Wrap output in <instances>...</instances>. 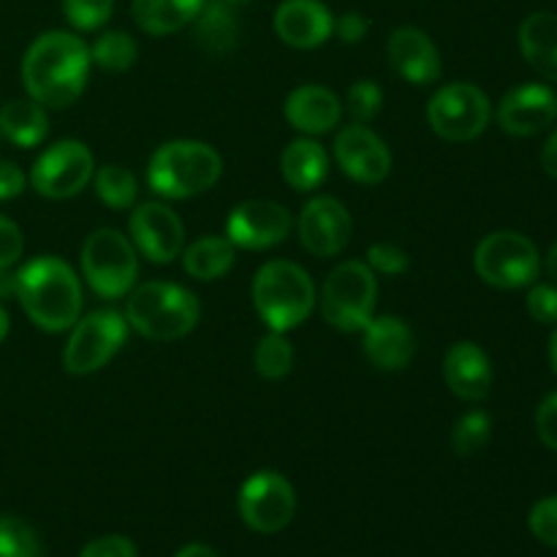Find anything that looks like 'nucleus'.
Returning a JSON list of instances; mask_svg holds the SVG:
<instances>
[{
  "mask_svg": "<svg viewBox=\"0 0 557 557\" xmlns=\"http://www.w3.org/2000/svg\"><path fill=\"white\" fill-rule=\"evenodd\" d=\"M199 299L177 283L150 281L131 288L125 321L147 341L172 343L190 335L199 324Z\"/></svg>",
  "mask_w": 557,
  "mask_h": 557,
  "instance_id": "obj_3",
  "label": "nucleus"
},
{
  "mask_svg": "<svg viewBox=\"0 0 557 557\" xmlns=\"http://www.w3.org/2000/svg\"><path fill=\"white\" fill-rule=\"evenodd\" d=\"M253 368L261 379L281 381L292 373L294 368V346L286 332H272L259 341L253 351Z\"/></svg>",
  "mask_w": 557,
  "mask_h": 557,
  "instance_id": "obj_31",
  "label": "nucleus"
},
{
  "mask_svg": "<svg viewBox=\"0 0 557 557\" xmlns=\"http://www.w3.org/2000/svg\"><path fill=\"white\" fill-rule=\"evenodd\" d=\"M493 103L482 87L471 82H451L441 87L428 103V123L441 139L471 141L487 131Z\"/></svg>",
  "mask_w": 557,
  "mask_h": 557,
  "instance_id": "obj_9",
  "label": "nucleus"
},
{
  "mask_svg": "<svg viewBox=\"0 0 557 557\" xmlns=\"http://www.w3.org/2000/svg\"><path fill=\"white\" fill-rule=\"evenodd\" d=\"M294 218L283 205L270 199H250L234 207L226 221V237L234 248L267 250L292 234Z\"/></svg>",
  "mask_w": 557,
  "mask_h": 557,
  "instance_id": "obj_14",
  "label": "nucleus"
},
{
  "mask_svg": "<svg viewBox=\"0 0 557 557\" xmlns=\"http://www.w3.org/2000/svg\"><path fill=\"white\" fill-rule=\"evenodd\" d=\"M223 3H228V5H248L250 0H223Z\"/></svg>",
  "mask_w": 557,
  "mask_h": 557,
  "instance_id": "obj_50",
  "label": "nucleus"
},
{
  "mask_svg": "<svg viewBox=\"0 0 557 557\" xmlns=\"http://www.w3.org/2000/svg\"><path fill=\"white\" fill-rule=\"evenodd\" d=\"M281 172L294 190H315L330 174V156L313 139H294L281 156Z\"/></svg>",
  "mask_w": 557,
  "mask_h": 557,
  "instance_id": "obj_24",
  "label": "nucleus"
},
{
  "mask_svg": "<svg viewBox=\"0 0 557 557\" xmlns=\"http://www.w3.org/2000/svg\"><path fill=\"white\" fill-rule=\"evenodd\" d=\"M362 351L379 370H403L411 364L417 354V337L413 330L397 315H379L364 326Z\"/></svg>",
  "mask_w": 557,
  "mask_h": 557,
  "instance_id": "obj_20",
  "label": "nucleus"
},
{
  "mask_svg": "<svg viewBox=\"0 0 557 557\" xmlns=\"http://www.w3.org/2000/svg\"><path fill=\"white\" fill-rule=\"evenodd\" d=\"M5 335H9V313H5L3 305H0V343L5 341Z\"/></svg>",
  "mask_w": 557,
  "mask_h": 557,
  "instance_id": "obj_49",
  "label": "nucleus"
},
{
  "mask_svg": "<svg viewBox=\"0 0 557 557\" xmlns=\"http://www.w3.org/2000/svg\"><path fill=\"white\" fill-rule=\"evenodd\" d=\"M549 364H553V370L557 375V324L553 330V337H549Z\"/></svg>",
  "mask_w": 557,
  "mask_h": 557,
  "instance_id": "obj_48",
  "label": "nucleus"
},
{
  "mask_svg": "<svg viewBox=\"0 0 557 557\" xmlns=\"http://www.w3.org/2000/svg\"><path fill=\"white\" fill-rule=\"evenodd\" d=\"M381 107H384V90L373 79H359L348 87L346 109L357 125L373 123L379 117Z\"/></svg>",
  "mask_w": 557,
  "mask_h": 557,
  "instance_id": "obj_34",
  "label": "nucleus"
},
{
  "mask_svg": "<svg viewBox=\"0 0 557 557\" xmlns=\"http://www.w3.org/2000/svg\"><path fill=\"white\" fill-rule=\"evenodd\" d=\"M528 313L539 324H557V286L555 283H539L528 292Z\"/></svg>",
  "mask_w": 557,
  "mask_h": 557,
  "instance_id": "obj_38",
  "label": "nucleus"
},
{
  "mask_svg": "<svg viewBox=\"0 0 557 557\" xmlns=\"http://www.w3.org/2000/svg\"><path fill=\"white\" fill-rule=\"evenodd\" d=\"M253 308L272 332H292L310 319L315 308V286L294 261H267L253 277Z\"/></svg>",
  "mask_w": 557,
  "mask_h": 557,
  "instance_id": "obj_5",
  "label": "nucleus"
},
{
  "mask_svg": "<svg viewBox=\"0 0 557 557\" xmlns=\"http://www.w3.org/2000/svg\"><path fill=\"white\" fill-rule=\"evenodd\" d=\"M498 125L511 136H536L557 120V92L547 85H522L498 103Z\"/></svg>",
  "mask_w": 557,
  "mask_h": 557,
  "instance_id": "obj_17",
  "label": "nucleus"
},
{
  "mask_svg": "<svg viewBox=\"0 0 557 557\" xmlns=\"http://www.w3.org/2000/svg\"><path fill=\"white\" fill-rule=\"evenodd\" d=\"M335 161L343 172L362 185H379L392 172V152L386 141L368 125H348L335 136Z\"/></svg>",
  "mask_w": 557,
  "mask_h": 557,
  "instance_id": "obj_16",
  "label": "nucleus"
},
{
  "mask_svg": "<svg viewBox=\"0 0 557 557\" xmlns=\"http://www.w3.org/2000/svg\"><path fill=\"white\" fill-rule=\"evenodd\" d=\"M207 0H134V20L150 36H169L196 20Z\"/></svg>",
  "mask_w": 557,
  "mask_h": 557,
  "instance_id": "obj_26",
  "label": "nucleus"
},
{
  "mask_svg": "<svg viewBox=\"0 0 557 557\" xmlns=\"http://www.w3.org/2000/svg\"><path fill=\"white\" fill-rule=\"evenodd\" d=\"M444 381L460 400L482 403L493 389V364L476 343L460 341L446 351Z\"/></svg>",
  "mask_w": 557,
  "mask_h": 557,
  "instance_id": "obj_21",
  "label": "nucleus"
},
{
  "mask_svg": "<svg viewBox=\"0 0 557 557\" xmlns=\"http://www.w3.org/2000/svg\"><path fill=\"white\" fill-rule=\"evenodd\" d=\"M493 438V419L484 411H471L462 419H457V424L451 428L449 444L455 449V455L471 457L479 455L484 446Z\"/></svg>",
  "mask_w": 557,
  "mask_h": 557,
  "instance_id": "obj_32",
  "label": "nucleus"
},
{
  "mask_svg": "<svg viewBox=\"0 0 557 557\" xmlns=\"http://www.w3.org/2000/svg\"><path fill=\"white\" fill-rule=\"evenodd\" d=\"M351 215L346 205L332 196H315L302 207L297 221L299 243L319 259H332L351 239Z\"/></svg>",
  "mask_w": 557,
  "mask_h": 557,
  "instance_id": "obj_15",
  "label": "nucleus"
},
{
  "mask_svg": "<svg viewBox=\"0 0 557 557\" xmlns=\"http://www.w3.org/2000/svg\"><path fill=\"white\" fill-rule=\"evenodd\" d=\"M79 557H136V547L125 536H101L87 544Z\"/></svg>",
  "mask_w": 557,
  "mask_h": 557,
  "instance_id": "obj_41",
  "label": "nucleus"
},
{
  "mask_svg": "<svg viewBox=\"0 0 557 557\" xmlns=\"http://www.w3.org/2000/svg\"><path fill=\"white\" fill-rule=\"evenodd\" d=\"M343 117V103L330 87L302 85L286 98V120L302 134H330Z\"/></svg>",
  "mask_w": 557,
  "mask_h": 557,
  "instance_id": "obj_22",
  "label": "nucleus"
},
{
  "mask_svg": "<svg viewBox=\"0 0 557 557\" xmlns=\"http://www.w3.org/2000/svg\"><path fill=\"white\" fill-rule=\"evenodd\" d=\"M22 250H25L22 228L11 218L0 215V270H11L22 259Z\"/></svg>",
  "mask_w": 557,
  "mask_h": 557,
  "instance_id": "obj_39",
  "label": "nucleus"
},
{
  "mask_svg": "<svg viewBox=\"0 0 557 557\" xmlns=\"http://www.w3.org/2000/svg\"><path fill=\"white\" fill-rule=\"evenodd\" d=\"M136 58H139V47L123 30H107L90 47V63L109 74H123L136 63Z\"/></svg>",
  "mask_w": 557,
  "mask_h": 557,
  "instance_id": "obj_30",
  "label": "nucleus"
},
{
  "mask_svg": "<svg viewBox=\"0 0 557 557\" xmlns=\"http://www.w3.org/2000/svg\"><path fill=\"white\" fill-rule=\"evenodd\" d=\"M547 275L553 277V283L557 286V243L549 248V253H547Z\"/></svg>",
  "mask_w": 557,
  "mask_h": 557,
  "instance_id": "obj_47",
  "label": "nucleus"
},
{
  "mask_svg": "<svg viewBox=\"0 0 557 557\" xmlns=\"http://www.w3.org/2000/svg\"><path fill=\"white\" fill-rule=\"evenodd\" d=\"M536 433L547 449L557 451V392L544 397L536 411Z\"/></svg>",
  "mask_w": 557,
  "mask_h": 557,
  "instance_id": "obj_40",
  "label": "nucleus"
},
{
  "mask_svg": "<svg viewBox=\"0 0 557 557\" xmlns=\"http://www.w3.org/2000/svg\"><path fill=\"white\" fill-rule=\"evenodd\" d=\"M0 134L16 147H36L47 139L49 120L47 112L33 98H16L0 107Z\"/></svg>",
  "mask_w": 557,
  "mask_h": 557,
  "instance_id": "obj_25",
  "label": "nucleus"
},
{
  "mask_svg": "<svg viewBox=\"0 0 557 557\" xmlns=\"http://www.w3.org/2000/svg\"><path fill=\"white\" fill-rule=\"evenodd\" d=\"M528 528L547 547L557 549V495L542 498L528 515Z\"/></svg>",
  "mask_w": 557,
  "mask_h": 557,
  "instance_id": "obj_36",
  "label": "nucleus"
},
{
  "mask_svg": "<svg viewBox=\"0 0 557 557\" xmlns=\"http://www.w3.org/2000/svg\"><path fill=\"white\" fill-rule=\"evenodd\" d=\"M473 267L484 283L511 292V288H525L536 283L542 272V256L525 234L493 232L479 243Z\"/></svg>",
  "mask_w": 557,
  "mask_h": 557,
  "instance_id": "obj_8",
  "label": "nucleus"
},
{
  "mask_svg": "<svg viewBox=\"0 0 557 557\" xmlns=\"http://www.w3.org/2000/svg\"><path fill=\"white\" fill-rule=\"evenodd\" d=\"M92 185H96V196L112 210H128L134 207L136 196H139V183L134 174L117 163H107V166L96 169L92 174Z\"/></svg>",
  "mask_w": 557,
  "mask_h": 557,
  "instance_id": "obj_29",
  "label": "nucleus"
},
{
  "mask_svg": "<svg viewBox=\"0 0 557 557\" xmlns=\"http://www.w3.org/2000/svg\"><path fill=\"white\" fill-rule=\"evenodd\" d=\"M16 297V272L0 270V299Z\"/></svg>",
  "mask_w": 557,
  "mask_h": 557,
  "instance_id": "obj_45",
  "label": "nucleus"
},
{
  "mask_svg": "<svg viewBox=\"0 0 557 557\" xmlns=\"http://www.w3.org/2000/svg\"><path fill=\"white\" fill-rule=\"evenodd\" d=\"M364 264L373 272H381V275H403L411 264L408 253L403 248L392 243H373L368 248V261Z\"/></svg>",
  "mask_w": 557,
  "mask_h": 557,
  "instance_id": "obj_37",
  "label": "nucleus"
},
{
  "mask_svg": "<svg viewBox=\"0 0 557 557\" xmlns=\"http://www.w3.org/2000/svg\"><path fill=\"white\" fill-rule=\"evenodd\" d=\"M16 299L44 332H65L79 321L82 286L65 261L41 256L16 272Z\"/></svg>",
  "mask_w": 557,
  "mask_h": 557,
  "instance_id": "obj_2",
  "label": "nucleus"
},
{
  "mask_svg": "<svg viewBox=\"0 0 557 557\" xmlns=\"http://www.w3.org/2000/svg\"><path fill=\"white\" fill-rule=\"evenodd\" d=\"M194 25L196 41H199V47H205L210 54H226L237 47L239 22L237 16H234V5L223 3V0L205 3L199 14H196Z\"/></svg>",
  "mask_w": 557,
  "mask_h": 557,
  "instance_id": "obj_27",
  "label": "nucleus"
},
{
  "mask_svg": "<svg viewBox=\"0 0 557 557\" xmlns=\"http://www.w3.org/2000/svg\"><path fill=\"white\" fill-rule=\"evenodd\" d=\"M27 177L16 163L0 161V201L16 199L25 190Z\"/></svg>",
  "mask_w": 557,
  "mask_h": 557,
  "instance_id": "obj_43",
  "label": "nucleus"
},
{
  "mask_svg": "<svg viewBox=\"0 0 557 557\" xmlns=\"http://www.w3.org/2000/svg\"><path fill=\"white\" fill-rule=\"evenodd\" d=\"M174 557H218V553L212 547H207V544H188V547L180 549Z\"/></svg>",
  "mask_w": 557,
  "mask_h": 557,
  "instance_id": "obj_46",
  "label": "nucleus"
},
{
  "mask_svg": "<svg viewBox=\"0 0 557 557\" xmlns=\"http://www.w3.org/2000/svg\"><path fill=\"white\" fill-rule=\"evenodd\" d=\"M128 341V321L117 310H96L71 326L63 364L71 375H90L109 364V359Z\"/></svg>",
  "mask_w": 557,
  "mask_h": 557,
  "instance_id": "obj_10",
  "label": "nucleus"
},
{
  "mask_svg": "<svg viewBox=\"0 0 557 557\" xmlns=\"http://www.w3.org/2000/svg\"><path fill=\"white\" fill-rule=\"evenodd\" d=\"M335 33L343 44H359L370 33V20L359 11H348L335 20Z\"/></svg>",
  "mask_w": 557,
  "mask_h": 557,
  "instance_id": "obj_42",
  "label": "nucleus"
},
{
  "mask_svg": "<svg viewBox=\"0 0 557 557\" xmlns=\"http://www.w3.org/2000/svg\"><path fill=\"white\" fill-rule=\"evenodd\" d=\"M379 302V281L364 261H343L321 288V315L341 332H362Z\"/></svg>",
  "mask_w": 557,
  "mask_h": 557,
  "instance_id": "obj_6",
  "label": "nucleus"
},
{
  "mask_svg": "<svg viewBox=\"0 0 557 557\" xmlns=\"http://www.w3.org/2000/svg\"><path fill=\"white\" fill-rule=\"evenodd\" d=\"M239 517L256 533H281L297 511V493L277 471H259L239 490Z\"/></svg>",
  "mask_w": 557,
  "mask_h": 557,
  "instance_id": "obj_12",
  "label": "nucleus"
},
{
  "mask_svg": "<svg viewBox=\"0 0 557 557\" xmlns=\"http://www.w3.org/2000/svg\"><path fill=\"white\" fill-rule=\"evenodd\" d=\"M114 0H63V14L76 30H98L109 22Z\"/></svg>",
  "mask_w": 557,
  "mask_h": 557,
  "instance_id": "obj_35",
  "label": "nucleus"
},
{
  "mask_svg": "<svg viewBox=\"0 0 557 557\" xmlns=\"http://www.w3.org/2000/svg\"><path fill=\"white\" fill-rule=\"evenodd\" d=\"M275 33L294 49H315L335 33V16L321 0H283L275 11Z\"/></svg>",
  "mask_w": 557,
  "mask_h": 557,
  "instance_id": "obj_18",
  "label": "nucleus"
},
{
  "mask_svg": "<svg viewBox=\"0 0 557 557\" xmlns=\"http://www.w3.org/2000/svg\"><path fill=\"white\" fill-rule=\"evenodd\" d=\"M96 174V161L87 145L76 139L54 141L30 169V185L44 199H71Z\"/></svg>",
  "mask_w": 557,
  "mask_h": 557,
  "instance_id": "obj_11",
  "label": "nucleus"
},
{
  "mask_svg": "<svg viewBox=\"0 0 557 557\" xmlns=\"http://www.w3.org/2000/svg\"><path fill=\"white\" fill-rule=\"evenodd\" d=\"M542 166H544V172L549 174V177L557 180V128L553 131V134H549L547 145H544Z\"/></svg>",
  "mask_w": 557,
  "mask_h": 557,
  "instance_id": "obj_44",
  "label": "nucleus"
},
{
  "mask_svg": "<svg viewBox=\"0 0 557 557\" xmlns=\"http://www.w3.org/2000/svg\"><path fill=\"white\" fill-rule=\"evenodd\" d=\"M82 272L98 297H125L139 277V253L117 228H96L82 245Z\"/></svg>",
  "mask_w": 557,
  "mask_h": 557,
  "instance_id": "obj_7",
  "label": "nucleus"
},
{
  "mask_svg": "<svg viewBox=\"0 0 557 557\" xmlns=\"http://www.w3.org/2000/svg\"><path fill=\"white\" fill-rule=\"evenodd\" d=\"M44 547L30 522L22 517H0V557H41Z\"/></svg>",
  "mask_w": 557,
  "mask_h": 557,
  "instance_id": "obj_33",
  "label": "nucleus"
},
{
  "mask_svg": "<svg viewBox=\"0 0 557 557\" xmlns=\"http://www.w3.org/2000/svg\"><path fill=\"white\" fill-rule=\"evenodd\" d=\"M131 243L152 264H169L185 248V226L163 201H145L131 212Z\"/></svg>",
  "mask_w": 557,
  "mask_h": 557,
  "instance_id": "obj_13",
  "label": "nucleus"
},
{
  "mask_svg": "<svg viewBox=\"0 0 557 557\" xmlns=\"http://www.w3.org/2000/svg\"><path fill=\"white\" fill-rule=\"evenodd\" d=\"M223 161L215 147L196 139H174L158 147L147 166V183L163 199H190L221 180Z\"/></svg>",
  "mask_w": 557,
  "mask_h": 557,
  "instance_id": "obj_4",
  "label": "nucleus"
},
{
  "mask_svg": "<svg viewBox=\"0 0 557 557\" xmlns=\"http://www.w3.org/2000/svg\"><path fill=\"white\" fill-rule=\"evenodd\" d=\"M389 65L411 85H433L441 76V52L433 38L419 27H397L386 41Z\"/></svg>",
  "mask_w": 557,
  "mask_h": 557,
  "instance_id": "obj_19",
  "label": "nucleus"
},
{
  "mask_svg": "<svg viewBox=\"0 0 557 557\" xmlns=\"http://www.w3.org/2000/svg\"><path fill=\"white\" fill-rule=\"evenodd\" d=\"M183 267L196 281H218L234 267V245L228 237H201L190 248H183Z\"/></svg>",
  "mask_w": 557,
  "mask_h": 557,
  "instance_id": "obj_28",
  "label": "nucleus"
},
{
  "mask_svg": "<svg viewBox=\"0 0 557 557\" xmlns=\"http://www.w3.org/2000/svg\"><path fill=\"white\" fill-rule=\"evenodd\" d=\"M520 49L533 71L557 82V14L536 11L520 25Z\"/></svg>",
  "mask_w": 557,
  "mask_h": 557,
  "instance_id": "obj_23",
  "label": "nucleus"
},
{
  "mask_svg": "<svg viewBox=\"0 0 557 557\" xmlns=\"http://www.w3.org/2000/svg\"><path fill=\"white\" fill-rule=\"evenodd\" d=\"M90 47L79 36L49 30L27 47L22 82L41 107L65 109L82 96L90 74Z\"/></svg>",
  "mask_w": 557,
  "mask_h": 557,
  "instance_id": "obj_1",
  "label": "nucleus"
}]
</instances>
